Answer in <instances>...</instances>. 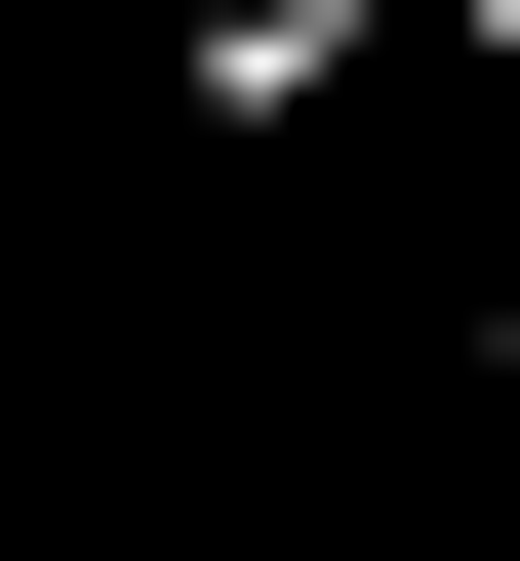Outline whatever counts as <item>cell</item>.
<instances>
[{"instance_id":"6da1fadb","label":"cell","mask_w":520,"mask_h":561,"mask_svg":"<svg viewBox=\"0 0 520 561\" xmlns=\"http://www.w3.org/2000/svg\"><path fill=\"white\" fill-rule=\"evenodd\" d=\"M360 41H401V0H200V161H280V121H360Z\"/></svg>"}]
</instances>
